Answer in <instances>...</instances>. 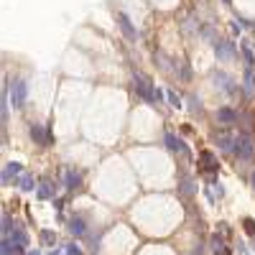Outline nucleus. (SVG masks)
<instances>
[{
	"instance_id": "22",
	"label": "nucleus",
	"mask_w": 255,
	"mask_h": 255,
	"mask_svg": "<svg viewBox=\"0 0 255 255\" xmlns=\"http://www.w3.org/2000/svg\"><path fill=\"white\" fill-rule=\"evenodd\" d=\"M169 100H171V105H176V108H179V105H182V100H179L174 92H169Z\"/></svg>"
},
{
	"instance_id": "1",
	"label": "nucleus",
	"mask_w": 255,
	"mask_h": 255,
	"mask_svg": "<svg viewBox=\"0 0 255 255\" xmlns=\"http://www.w3.org/2000/svg\"><path fill=\"white\" fill-rule=\"evenodd\" d=\"M232 151H235V156H237L240 161H250V158L255 156V141H253V136H248V133L237 136Z\"/></svg>"
},
{
	"instance_id": "25",
	"label": "nucleus",
	"mask_w": 255,
	"mask_h": 255,
	"mask_svg": "<svg viewBox=\"0 0 255 255\" xmlns=\"http://www.w3.org/2000/svg\"><path fill=\"white\" fill-rule=\"evenodd\" d=\"M224 3H227V5H230V0H224Z\"/></svg>"
},
{
	"instance_id": "9",
	"label": "nucleus",
	"mask_w": 255,
	"mask_h": 255,
	"mask_svg": "<svg viewBox=\"0 0 255 255\" xmlns=\"http://www.w3.org/2000/svg\"><path fill=\"white\" fill-rule=\"evenodd\" d=\"M217 56L219 59H232L235 56V49H232V43H227V41H217Z\"/></svg>"
},
{
	"instance_id": "19",
	"label": "nucleus",
	"mask_w": 255,
	"mask_h": 255,
	"mask_svg": "<svg viewBox=\"0 0 255 255\" xmlns=\"http://www.w3.org/2000/svg\"><path fill=\"white\" fill-rule=\"evenodd\" d=\"M41 243H43V245H51V243H56V237H54V232H49V230H43V232H41Z\"/></svg>"
},
{
	"instance_id": "17",
	"label": "nucleus",
	"mask_w": 255,
	"mask_h": 255,
	"mask_svg": "<svg viewBox=\"0 0 255 255\" xmlns=\"http://www.w3.org/2000/svg\"><path fill=\"white\" fill-rule=\"evenodd\" d=\"M182 194H184V197L194 194V182H191V179H182Z\"/></svg>"
},
{
	"instance_id": "13",
	"label": "nucleus",
	"mask_w": 255,
	"mask_h": 255,
	"mask_svg": "<svg viewBox=\"0 0 255 255\" xmlns=\"http://www.w3.org/2000/svg\"><path fill=\"white\" fill-rule=\"evenodd\" d=\"M79 184H82V174H77L74 169H69V171H67V186H69V189H77Z\"/></svg>"
},
{
	"instance_id": "20",
	"label": "nucleus",
	"mask_w": 255,
	"mask_h": 255,
	"mask_svg": "<svg viewBox=\"0 0 255 255\" xmlns=\"http://www.w3.org/2000/svg\"><path fill=\"white\" fill-rule=\"evenodd\" d=\"M243 224H245V232H248V235H255V222H253L250 217H248V219H245Z\"/></svg>"
},
{
	"instance_id": "16",
	"label": "nucleus",
	"mask_w": 255,
	"mask_h": 255,
	"mask_svg": "<svg viewBox=\"0 0 255 255\" xmlns=\"http://www.w3.org/2000/svg\"><path fill=\"white\" fill-rule=\"evenodd\" d=\"M10 232H13V219L10 215H3V237H10Z\"/></svg>"
},
{
	"instance_id": "15",
	"label": "nucleus",
	"mask_w": 255,
	"mask_h": 255,
	"mask_svg": "<svg viewBox=\"0 0 255 255\" xmlns=\"http://www.w3.org/2000/svg\"><path fill=\"white\" fill-rule=\"evenodd\" d=\"M10 240H13V243H18V245H26V243H28V237H26V232H23L21 227H13Z\"/></svg>"
},
{
	"instance_id": "14",
	"label": "nucleus",
	"mask_w": 255,
	"mask_h": 255,
	"mask_svg": "<svg viewBox=\"0 0 255 255\" xmlns=\"http://www.w3.org/2000/svg\"><path fill=\"white\" fill-rule=\"evenodd\" d=\"M212 250H215V255H232L227 245H222V240H219V237H215V240H212Z\"/></svg>"
},
{
	"instance_id": "4",
	"label": "nucleus",
	"mask_w": 255,
	"mask_h": 255,
	"mask_svg": "<svg viewBox=\"0 0 255 255\" xmlns=\"http://www.w3.org/2000/svg\"><path fill=\"white\" fill-rule=\"evenodd\" d=\"M28 133H31V141H34V143H38V146H46V143H49V133H46V128H43V125H36V123H34Z\"/></svg>"
},
{
	"instance_id": "10",
	"label": "nucleus",
	"mask_w": 255,
	"mask_h": 255,
	"mask_svg": "<svg viewBox=\"0 0 255 255\" xmlns=\"http://www.w3.org/2000/svg\"><path fill=\"white\" fill-rule=\"evenodd\" d=\"M237 115H240V112H235V110H230V108H222V110L217 112V120H219V123H237Z\"/></svg>"
},
{
	"instance_id": "3",
	"label": "nucleus",
	"mask_w": 255,
	"mask_h": 255,
	"mask_svg": "<svg viewBox=\"0 0 255 255\" xmlns=\"http://www.w3.org/2000/svg\"><path fill=\"white\" fill-rule=\"evenodd\" d=\"M10 102H13V108H23V102H26V82H16L13 84V89H10Z\"/></svg>"
},
{
	"instance_id": "7",
	"label": "nucleus",
	"mask_w": 255,
	"mask_h": 255,
	"mask_svg": "<svg viewBox=\"0 0 255 255\" xmlns=\"http://www.w3.org/2000/svg\"><path fill=\"white\" fill-rule=\"evenodd\" d=\"M115 18H117V23H120V28H123V34H125V38H130V41H133V38H136V31H133V23L128 21V16H125V13H117V16H115Z\"/></svg>"
},
{
	"instance_id": "18",
	"label": "nucleus",
	"mask_w": 255,
	"mask_h": 255,
	"mask_svg": "<svg viewBox=\"0 0 255 255\" xmlns=\"http://www.w3.org/2000/svg\"><path fill=\"white\" fill-rule=\"evenodd\" d=\"M18 186L28 191V189H31V186H34V179H31V176H28V174H23V176L18 179Z\"/></svg>"
},
{
	"instance_id": "2",
	"label": "nucleus",
	"mask_w": 255,
	"mask_h": 255,
	"mask_svg": "<svg viewBox=\"0 0 255 255\" xmlns=\"http://www.w3.org/2000/svg\"><path fill=\"white\" fill-rule=\"evenodd\" d=\"M199 169H202V171H207V174H215V171L219 169L217 156H215L212 151H202V153H199Z\"/></svg>"
},
{
	"instance_id": "12",
	"label": "nucleus",
	"mask_w": 255,
	"mask_h": 255,
	"mask_svg": "<svg viewBox=\"0 0 255 255\" xmlns=\"http://www.w3.org/2000/svg\"><path fill=\"white\" fill-rule=\"evenodd\" d=\"M13 176H16V182H18V176H21V166H18V163H8L5 171H3V182H10Z\"/></svg>"
},
{
	"instance_id": "5",
	"label": "nucleus",
	"mask_w": 255,
	"mask_h": 255,
	"mask_svg": "<svg viewBox=\"0 0 255 255\" xmlns=\"http://www.w3.org/2000/svg\"><path fill=\"white\" fill-rule=\"evenodd\" d=\"M69 232H72L74 237H84V235H87V222H84L82 217H72V219H69Z\"/></svg>"
},
{
	"instance_id": "8",
	"label": "nucleus",
	"mask_w": 255,
	"mask_h": 255,
	"mask_svg": "<svg viewBox=\"0 0 255 255\" xmlns=\"http://www.w3.org/2000/svg\"><path fill=\"white\" fill-rule=\"evenodd\" d=\"M56 194V189H54V184L49 182V179H43V182L38 184V199H51Z\"/></svg>"
},
{
	"instance_id": "6",
	"label": "nucleus",
	"mask_w": 255,
	"mask_h": 255,
	"mask_svg": "<svg viewBox=\"0 0 255 255\" xmlns=\"http://www.w3.org/2000/svg\"><path fill=\"white\" fill-rule=\"evenodd\" d=\"M166 146L171 148L174 153H182V156L186 153V143H184L182 138H176L174 133H166Z\"/></svg>"
},
{
	"instance_id": "21",
	"label": "nucleus",
	"mask_w": 255,
	"mask_h": 255,
	"mask_svg": "<svg viewBox=\"0 0 255 255\" xmlns=\"http://www.w3.org/2000/svg\"><path fill=\"white\" fill-rule=\"evenodd\" d=\"M67 255H82V250L72 243V245H67Z\"/></svg>"
},
{
	"instance_id": "23",
	"label": "nucleus",
	"mask_w": 255,
	"mask_h": 255,
	"mask_svg": "<svg viewBox=\"0 0 255 255\" xmlns=\"http://www.w3.org/2000/svg\"><path fill=\"white\" fill-rule=\"evenodd\" d=\"M250 184H253V189H255V171H253V176H250Z\"/></svg>"
},
{
	"instance_id": "24",
	"label": "nucleus",
	"mask_w": 255,
	"mask_h": 255,
	"mask_svg": "<svg viewBox=\"0 0 255 255\" xmlns=\"http://www.w3.org/2000/svg\"><path fill=\"white\" fill-rule=\"evenodd\" d=\"M28 255H38V250H36V253H28Z\"/></svg>"
},
{
	"instance_id": "11",
	"label": "nucleus",
	"mask_w": 255,
	"mask_h": 255,
	"mask_svg": "<svg viewBox=\"0 0 255 255\" xmlns=\"http://www.w3.org/2000/svg\"><path fill=\"white\" fill-rule=\"evenodd\" d=\"M237 125H243V133L253 136V115H248V112H240V115H237Z\"/></svg>"
}]
</instances>
